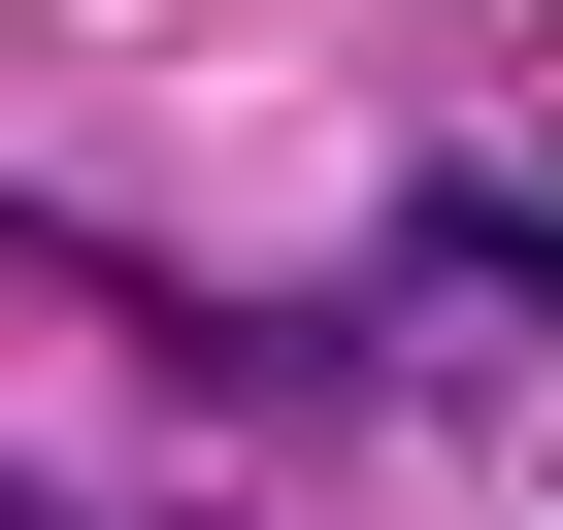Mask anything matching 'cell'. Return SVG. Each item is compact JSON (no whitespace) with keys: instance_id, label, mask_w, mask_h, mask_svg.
Listing matches in <instances>:
<instances>
[{"instance_id":"cell-1","label":"cell","mask_w":563,"mask_h":530,"mask_svg":"<svg viewBox=\"0 0 563 530\" xmlns=\"http://www.w3.org/2000/svg\"><path fill=\"white\" fill-rule=\"evenodd\" d=\"M497 265H563V232H497Z\"/></svg>"}]
</instances>
